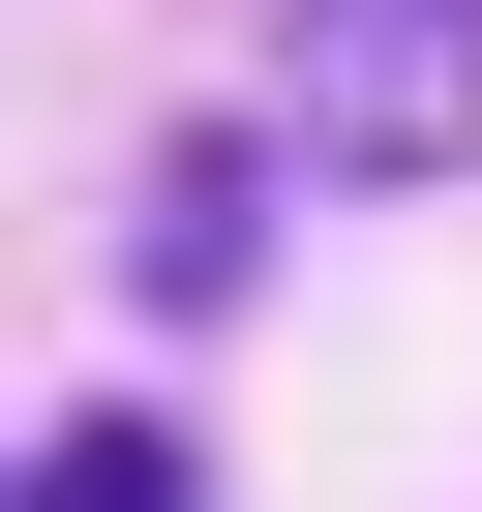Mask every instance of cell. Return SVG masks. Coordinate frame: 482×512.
I'll return each mask as SVG.
<instances>
[{
    "label": "cell",
    "mask_w": 482,
    "mask_h": 512,
    "mask_svg": "<svg viewBox=\"0 0 482 512\" xmlns=\"http://www.w3.org/2000/svg\"><path fill=\"white\" fill-rule=\"evenodd\" d=\"M241 121H272L302 181H452L482 151V0H302Z\"/></svg>",
    "instance_id": "obj_1"
},
{
    "label": "cell",
    "mask_w": 482,
    "mask_h": 512,
    "mask_svg": "<svg viewBox=\"0 0 482 512\" xmlns=\"http://www.w3.org/2000/svg\"><path fill=\"white\" fill-rule=\"evenodd\" d=\"M31 512H181V452H151V422H91V452L31 482Z\"/></svg>",
    "instance_id": "obj_2"
}]
</instances>
